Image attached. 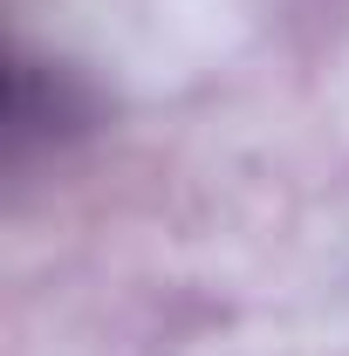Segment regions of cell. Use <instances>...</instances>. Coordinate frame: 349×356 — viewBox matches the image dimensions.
Here are the masks:
<instances>
[{
    "mask_svg": "<svg viewBox=\"0 0 349 356\" xmlns=\"http://www.w3.org/2000/svg\"><path fill=\"white\" fill-rule=\"evenodd\" d=\"M103 124V96L83 69L35 55V48H7V103H0V151L7 172H28L35 158L69 151L76 137H89Z\"/></svg>",
    "mask_w": 349,
    "mask_h": 356,
    "instance_id": "1",
    "label": "cell"
}]
</instances>
